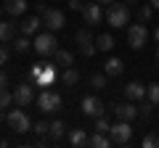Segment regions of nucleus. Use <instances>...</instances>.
Segmentation results:
<instances>
[{
    "mask_svg": "<svg viewBox=\"0 0 159 148\" xmlns=\"http://www.w3.org/2000/svg\"><path fill=\"white\" fill-rule=\"evenodd\" d=\"M103 16L111 24V29H122V27L130 24V6H127V3H109V8H106Z\"/></svg>",
    "mask_w": 159,
    "mask_h": 148,
    "instance_id": "nucleus-1",
    "label": "nucleus"
},
{
    "mask_svg": "<svg viewBox=\"0 0 159 148\" xmlns=\"http://www.w3.org/2000/svg\"><path fill=\"white\" fill-rule=\"evenodd\" d=\"M6 122H8V127H11L13 132H29V130H32V119L27 116L24 106L11 108V111L6 114Z\"/></svg>",
    "mask_w": 159,
    "mask_h": 148,
    "instance_id": "nucleus-2",
    "label": "nucleus"
},
{
    "mask_svg": "<svg viewBox=\"0 0 159 148\" xmlns=\"http://www.w3.org/2000/svg\"><path fill=\"white\" fill-rule=\"evenodd\" d=\"M34 53L37 56H53V53L58 50V40H56V34L48 29V32H40L37 37H34Z\"/></svg>",
    "mask_w": 159,
    "mask_h": 148,
    "instance_id": "nucleus-3",
    "label": "nucleus"
},
{
    "mask_svg": "<svg viewBox=\"0 0 159 148\" xmlns=\"http://www.w3.org/2000/svg\"><path fill=\"white\" fill-rule=\"evenodd\" d=\"M61 103H64L61 95H58V93H53V90H48V87L37 95V108L43 111V114H56L58 108H61Z\"/></svg>",
    "mask_w": 159,
    "mask_h": 148,
    "instance_id": "nucleus-4",
    "label": "nucleus"
},
{
    "mask_svg": "<svg viewBox=\"0 0 159 148\" xmlns=\"http://www.w3.org/2000/svg\"><path fill=\"white\" fill-rule=\"evenodd\" d=\"M109 135H111V143H117V146H127V143L133 140V127H130V122L119 119L117 124H111Z\"/></svg>",
    "mask_w": 159,
    "mask_h": 148,
    "instance_id": "nucleus-5",
    "label": "nucleus"
},
{
    "mask_svg": "<svg viewBox=\"0 0 159 148\" xmlns=\"http://www.w3.org/2000/svg\"><path fill=\"white\" fill-rule=\"evenodd\" d=\"M127 42H130L133 50H141V48L148 42V29L143 27V24H133V27H127Z\"/></svg>",
    "mask_w": 159,
    "mask_h": 148,
    "instance_id": "nucleus-6",
    "label": "nucleus"
},
{
    "mask_svg": "<svg viewBox=\"0 0 159 148\" xmlns=\"http://www.w3.org/2000/svg\"><path fill=\"white\" fill-rule=\"evenodd\" d=\"M74 40H77V45H80V50H82V56H88V58H93L96 56V37L90 34V29H77V34H74Z\"/></svg>",
    "mask_w": 159,
    "mask_h": 148,
    "instance_id": "nucleus-7",
    "label": "nucleus"
},
{
    "mask_svg": "<svg viewBox=\"0 0 159 148\" xmlns=\"http://www.w3.org/2000/svg\"><path fill=\"white\" fill-rule=\"evenodd\" d=\"M80 108H82V114L85 116H103V111H106V106H103V101L101 98H96V95H85L82 98V103H80Z\"/></svg>",
    "mask_w": 159,
    "mask_h": 148,
    "instance_id": "nucleus-8",
    "label": "nucleus"
},
{
    "mask_svg": "<svg viewBox=\"0 0 159 148\" xmlns=\"http://www.w3.org/2000/svg\"><path fill=\"white\" fill-rule=\"evenodd\" d=\"M80 13H82V19H85L88 27H96V24L103 21V8H101V3H90V0H88Z\"/></svg>",
    "mask_w": 159,
    "mask_h": 148,
    "instance_id": "nucleus-9",
    "label": "nucleus"
},
{
    "mask_svg": "<svg viewBox=\"0 0 159 148\" xmlns=\"http://www.w3.org/2000/svg\"><path fill=\"white\" fill-rule=\"evenodd\" d=\"M43 24H45L51 32H58V29H64V24H66V16H64L58 8H48V11L43 13Z\"/></svg>",
    "mask_w": 159,
    "mask_h": 148,
    "instance_id": "nucleus-10",
    "label": "nucleus"
},
{
    "mask_svg": "<svg viewBox=\"0 0 159 148\" xmlns=\"http://www.w3.org/2000/svg\"><path fill=\"white\" fill-rule=\"evenodd\" d=\"M32 101H37V98H34V85L24 82V85H19L16 90H13V103H16V106H24V108H27Z\"/></svg>",
    "mask_w": 159,
    "mask_h": 148,
    "instance_id": "nucleus-11",
    "label": "nucleus"
},
{
    "mask_svg": "<svg viewBox=\"0 0 159 148\" xmlns=\"http://www.w3.org/2000/svg\"><path fill=\"white\" fill-rule=\"evenodd\" d=\"M111 111L117 114V119H125V122H133L138 116V106L133 101H127V103H111Z\"/></svg>",
    "mask_w": 159,
    "mask_h": 148,
    "instance_id": "nucleus-12",
    "label": "nucleus"
},
{
    "mask_svg": "<svg viewBox=\"0 0 159 148\" xmlns=\"http://www.w3.org/2000/svg\"><path fill=\"white\" fill-rule=\"evenodd\" d=\"M122 90H125V98H127V101H133V103L141 101V98H146V85H141V82H135V80L127 82Z\"/></svg>",
    "mask_w": 159,
    "mask_h": 148,
    "instance_id": "nucleus-13",
    "label": "nucleus"
},
{
    "mask_svg": "<svg viewBox=\"0 0 159 148\" xmlns=\"http://www.w3.org/2000/svg\"><path fill=\"white\" fill-rule=\"evenodd\" d=\"M16 32H19V24L16 21H6V19H0V42L16 40Z\"/></svg>",
    "mask_w": 159,
    "mask_h": 148,
    "instance_id": "nucleus-14",
    "label": "nucleus"
},
{
    "mask_svg": "<svg viewBox=\"0 0 159 148\" xmlns=\"http://www.w3.org/2000/svg\"><path fill=\"white\" fill-rule=\"evenodd\" d=\"M40 27H43V16H27L21 24H19V29H21V34H37Z\"/></svg>",
    "mask_w": 159,
    "mask_h": 148,
    "instance_id": "nucleus-15",
    "label": "nucleus"
},
{
    "mask_svg": "<svg viewBox=\"0 0 159 148\" xmlns=\"http://www.w3.org/2000/svg\"><path fill=\"white\" fill-rule=\"evenodd\" d=\"M56 77H58L56 66H51V63H45V69H43V74L37 77V82H34V85H37V87H51L53 82H56Z\"/></svg>",
    "mask_w": 159,
    "mask_h": 148,
    "instance_id": "nucleus-16",
    "label": "nucleus"
},
{
    "mask_svg": "<svg viewBox=\"0 0 159 148\" xmlns=\"http://www.w3.org/2000/svg\"><path fill=\"white\" fill-rule=\"evenodd\" d=\"M27 0H6L3 3V8H6L8 16H21V13H27Z\"/></svg>",
    "mask_w": 159,
    "mask_h": 148,
    "instance_id": "nucleus-17",
    "label": "nucleus"
},
{
    "mask_svg": "<svg viewBox=\"0 0 159 148\" xmlns=\"http://www.w3.org/2000/svg\"><path fill=\"white\" fill-rule=\"evenodd\" d=\"M122 72H125L122 58H109V61L103 63V74H106V77H119Z\"/></svg>",
    "mask_w": 159,
    "mask_h": 148,
    "instance_id": "nucleus-18",
    "label": "nucleus"
},
{
    "mask_svg": "<svg viewBox=\"0 0 159 148\" xmlns=\"http://www.w3.org/2000/svg\"><path fill=\"white\" fill-rule=\"evenodd\" d=\"M88 143H90V135H88L85 130H72L69 132V146L82 148V146H88Z\"/></svg>",
    "mask_w": 159,
    "mask_h": 148,
    "instance_id": "nucleus-19",
    "label": "nucleus"
},
{
    "mask_svg": "<svg viewBox=\"0 0 159 148\" xmlns=\"http://www.w3.org/2000/svg\"><path fill=\"white\" fill-rule=\"evenodd\" d=\"M53 61H56V66H72L74 63V56H72V50H61V48H58L56 53H53Z\"/></svg>",
    "mask_w": 159,
    "mask_h": 148,
    "instance_id": "nucleus-20",
    "label": "nucleus"
},
{
    "mask_svg": "<svg viewBox=\"0 0 159 148\" xmlns=\"http://www.w3.org/2000/svg\"><path fill=\"white\" fill-rule=\"evenodd\" d=\"M61 80H64V85H66V87H72V85H77V82H80V72L74 66H66L61 72Z\"/></svg>",
    "mask_w": 159,
    "mask_h": 148,
    "instance_id": "nucleus-21",
    "label": "nucleus"
},
{
    "mask_svg": "<svg viewBox=\"0 0 159 148\" xmlns=\"http://www.w3.org/2000/svg\"><path fill=\"white\" fill-rule=\"evenodd\" d=\"M64 132H66V124H64L61 119H53V122H51V132H48V137H51V140H58V137H64Z\"/></svg>",
    "mask_w": 159,
    "mask_h": 148,
    "instance_id": "nucleus-22",
    "label": "nucleus"
},
{
    "mask_svg": "<svg viewBox=\"0 0 159 148\" xmlns=\"http://www.w3.org/2000/svg\"><path fill=\"white\" fill-rule=\"evenodd\" d=\"M88 146H96V148H109L111 146V137H106L103 132H93L90 135V143Z\"/></svg>",
    "mask_w": 159,
    "mask_h": 148,
    "instance_id": "nucleus-23",
    "label": "nucleus"
},
{
    "mask_svg": "<svg viewBox=\"0 0 159 148\" xmlns=\"http://www.w3.org/2000/svg\"><path fill=\"white\" fill-rule=\"evenodd\" d=\"M114 45H117V42H114L111 34H98V37H96V48H98V50H111Z\"/></svg>",
    "mask_w": 159,
    "mask_h": 148,
    "instance_id": "nucleus-24",
    "label": "nucleus"
},
{
    "mask_svg": "<svg viewBox=\"0 0 159 148\" xmlns=\"http://www.w3.org/2000/svg\"><path fill=\"white\" fill-rule=\"evenodd\" d=\"M32 42H29V37H27V34H24V37H16V40H13V50H16V53H29V50H32Z\"/></svg>",
    "mask_w": 159,
    "mask_h": 148,
    "instance_id": "nucleus-25",
    "label": "nucleus"
},
{
    "mask_svg": "<svg viewBox=\"0 0 159 148\" xmlns=\"http://www.w3.org/2000/svg\"><path fill=\"white\" fill-rule=\"evenodd\" d=\"M146 98L154 103V106H159V82H151V85L146 87Z\"/></svg>",
    "mask_w": 159,
    "mask_h": 148,
    "instance_id": "nucleus-26",
    "label": "nucleus"
},
{
    "mask_svg": "<svg viewBox=\"0 0 159 148\" xmlns=\"http://www.w3.org/2000/svg\"><path fill=\"white\" fill-rule=\"evenodd\" d=\"M90 85L96 87V90H106L109 77H106V74H93V77H90Z\"/></svg>",
    "mask_w": 159,
    "mask_h": 148,
    "instance_id": "nucleus-27",
    "label": "nucleus"
},
{
    "mask_svg": "<svg viewBox=\"0 0 159 148\" xmlns=\"http://www.w3.org/2000/svg\"><path fill=\"white\" fill-rule=\"evenodd\" d=\"M151 16H154V6H151V3H146V6H141V8H138V19H141L143 24H146Z\"/></svg>",
    "mask_w": 159,
    "mask_h": 148,
    "instance_id": "nucleus-28",
    "label": "nucleus"
},
{
    "mask_svg": "<svg viewBox=\"0 0 159 148\" xmlns=\"http://www.w3.org/2000/svg\"><path fill=\"white\" fill-rule=\"evenodd\" d=\"M109 130H111V124H109L106 116H96V132H103V135H109Z\"/></svg>",
    "mask_w": 159,
    "mask_h": 148,
    "instance_id": "nucleus-29",
    "label": "nucleus"
},
{
    "mask_svg": "<svg viewBox=\"0 0 159 148\" xmlns=\"http://www.w3.org/2000/svg\"><path fill=\"white\" fill-rule=\"evenodd\" d=\"M143 148H159V135L157 132H148V135L143 137Z\"/></svg>",
    "mask_w": 159,
    "mask_h": 148,
    "instance_id": "nucleus-30",
    "label": "nucleus"
},
{
    "mask_svg": "<svg viewBox=\"0 0 159 148\" xmlns=\"http://www.w3.org/2000/svg\"><path fill=\"white\" fill-rule=\"evenodd\" d=\"M43 69H45V61H40V63H34L32 69H29V80H32V85L37 82V77L43 74Z\"/></svg>",
    "mask_w": 159,
    "mask_h": 148,
    "instance_id": "nucleus-31",
    "label": "nucleus"
},
{
    "mask_svg": "<svg viewBox=\"0 0 159 148\" xmlns=\"http://www.w3.org/2000/svg\"><path fill=\"white\" fill-rule=\"evenodd\" d=\"M151 111H154V103H151V101L138 106V116H143V119H148V116H151Z\"/></svg>",
    "mask_w": 159,
    "mask_h": 148,
    "instance_id": "nucleus-32",
    "label": "nucleus"
},
{
    "mask_svg": "<svg viewBox=\"0 0 159 148\" xmlns=\"http://www.w3.org/2000/svg\"><path fill=\"white\" fill-rule=\"evenodd\" d=\"M13 103V93H8V90H0V108H8Z\"/></svg>",
    "mask_w": 159,
    "mask_h": 148,
    "instance_id": "nucleus-33",
    "label": "nucleus"
},
{
    "mask_svg": "<svg viewBox=\"0 0 159 148\" xmlns=\"http://www.w3.org/2000/svg\"><path fill=\"white\" fill-rule=\"evenodd\" d=\"M32 132H37V135H48V132H51V124H48V122H37V124H32Z\"/></svg>",
    "mask_w": 159,
    "mask_h": 148,
    "instance_id": "nucleus-34",
    "label": "nucleus"
},
{
    "mask_svg": "<svg viewBox=\"0 0 159 148\" xmlns=\"http://www.w3.org/2000/svg\"><path fill=\"white\" fill-rule=\"evenodd\" d=\"M8 58H11V48H8V45H0V66H6Z\"/></svg>",
    "mask_w": 159,
    "mask_h": 148,
    "instance_id": "nucleus-35",
    "label": "nucleus"
},
{
    "mask_svg": "<svg viewBox=\"0 0 159 148\" xmlns=\"http://www.w3.org/2000/svg\"><path fill=\"white\" fill-rule=\"evenodd\" d=\"M82 6H85L82 0H69V8H72V11H82Z\"/></svg>",
    "mask_w": 159,
    "mask_h": 148,
    "instance_id": "nucleus-36",
    "label": "nucleus"
},
{
    "mask_svg": "<svg viewBox=\"0 0 159 148\" xmlns=\"http://www.w3.org/2000/svg\"><path fill=\"white\" fill-rule=\"evenodd\" d=\"M6 87H8V77H6V72L0 69V90H6Z\"/></svg>",
    "mask_w": 159,
    "mask_h": 148,
    "instance_id": "nucleus-37",
    "label": "nucleus"
},
{
    "mask_svg": "<svg viewBox=\"0 0 159 148\" xmlns=\"http://www.w3.org/2000/svg\"><path fill=\"white\" fill-rule=\"evenodd\" d=\"M34 11H37V16H43L48 8H45V3H34Z\"/></svg>",
    "mask_w": 159,
    "mask_h": 148,
    "instance_id": "nucleus-38",
    "label": "nucleus"
},
{
    "mask_svg": "<svg viewBox=\"0 0 159 148\" xmlns=\"http://www.w3.org/2000/svg\"><path fill=\"white\" fill-rule=\"evenodd\" d=\"M96 3H101V6H109V3H114V0H96Z\"/></svg>",
    "mask_w": 159,
    "mask_h": 148,
    "instance_id": "nucleus-39",
    "label": "nucleus"
},
{
    "mask_svg": "<svg viewBox=\"0 0 159 148\" xmlns=\"http://www.w3.org/2000/svg\"><path fill=\"white\" fill-rule=\"evenodd\" d=\"M151 6H154V11H159V0H151Z\"/></svg>",
    "mask_w": 159,
    "mask_h": 148,
    "instance_id": "nucleus-40",
    "label": "nucleus"
},
{
    "mask_svg": "<svg viewBox=\"0 0 159 148\" xmlns=\"http://www.w3.org/2000/svg\"><path fill=\"white\" fill-rule=\"evenodd\" d=\"M154 40H157V42H159V27H157V29H154Z\"/></svg>",
    "mask_w": 159,
    "mask_h": 148,
    "instance_id": "nucleus-41",
    "label": "nucleus"
},
{
    "mask_svg": "<svg viewBox=\"0 0 159 148\" xmlns=\"http://www.w3.org/2000/svg\"><path fill=\"white\" fill-rule=\"evenodd\" d=\"M154 58H157V66H159V45H157V53H154Z\"/></svg>",
    "mask_w": 159,
    "mask_h": 148,
    "instance_id": "nucleus-42",
    "label": "nucleus"
},
{
    "mask_svg": "<svg viewBox=\"0 0 159 148\" xmlns=\"http://www.w3.org/2000/svg\"><path fill=\"white\" fill-rule=\"evenodd\" d=\"M125 3H127V6H135V3H138V0H125Z\"/></svg>",
    "mask_w": 159,
    "mask_h": 148,
    "instance_id": "nucleus-43",
    "label": "nucleus"
},
{
    "mask_svg": "<svg viewBox=\"0 0 159 148\" xmlns=\"http://www.w3.org/2000/svg\"><path fill=\"white\" fill-rule=\"evenodd\" d=\"M3 13H6V8H3V6H0V19H3Z\"/></svg>",
    "mask_w": 159,
    "mask_h": 148,
    "instance_id": "nucleus-44",
    "label": "nucleus"
},
{
    "mask_svg": "<svg viewBox=\"0 0 159 148\" xmlns=\"http://www.w3.org/2000/svg\"><path fill=\"white\" fill-rule=\"evenodd\" d=\"M82 3H85V0H82Z\"/></svg>",
    "mask_w": 159,
    "mask_h": 148,
    "instance_id": "nucleus-45",
    "label": "nucleus"
}]
</instances>
